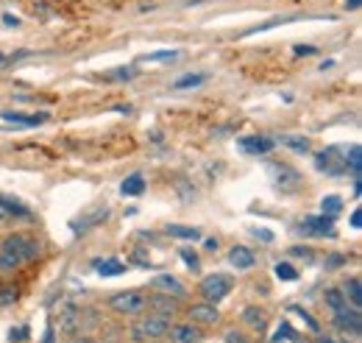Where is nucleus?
<instances>
[{
  "instance_id": "nucleus-9",
  "label": "nucleus",
  "mask_w": 362,
  "mask_h": 343,
  "mask_svg": "<svg viewBox=\"0 0 362 343\" xmlns=\"http://www.w3.org/2000/svg\"><path fill=\"white\" fill-rule=\"evenodd\" d=\"M153 287H156L159 293H164V296H173V299H184V296H187V287L181 285V279H175V276H170V274H159V276L153 279Z\"/></svg>"
},
{
  "instance_id": "nucleus-27",
  "label": "nucleus",
  "mask_w": 362,
  "mask_h": 343,
  "mask_svg": "<svg viewBox=\"0 0 362 343\" xmlns=\"http://www.w3.org/2000/svg\"><path fill=\"white\" fill-rule=\"evenodd\" d=\"M178 59V51H153L145 56V62H173Z\"/></svg>"
},
{
  "instance_id": "nucleus-22",
  "label": "nucleus",
  "mask_w": 362,
  "mask_h": 343,
  "mask_svg": "<svg viewBox=\"0 0 362 343\" xmlns=\"http://www.w3.org/2000/svg\"><path fill=\"white\" fill-rule=\"evenodd\" d=\"M243 318H245V324H251L254 329H265V310L248 307V310L243 312Z\"/></svg>"
},
{
  "instance_id": "nucleus-43",
  "label": "nucleus",
  "mask_w": 362,
  "mask_h": 343,
  "mask_svg": "<svg viewBox=\"0 0 362 343\" xmlns=\"http://www.w3.org/2000/svg\"><path fill=\"white\" fill-rule=\"evenodd\" d=\"M45 343H53V337H51V332H48V340H45Z\"/></svg>"
},
{
  "instance_id": "nucleus-5",
  "label": "nucleus",
  "mask_w": 362,
  "mask_h": 343,
  "mask_svg": "<svg viewBox=\"0 0 362 343\" xmlns=\"http://www.w3.org/2000/svg\"><path fill=\"white\" fill-rule=\"evenodd\" d=\"M170 332V315H148L145 321H139L134 326V335L139 340H148V337H162Z\"/></svg>"
},
{
  "instance_id": "nucleus-19",
  "label": "nucleus",
  "mask_w": 362,
  "mask_h": 343,
  "mask_svg": "<svg viewBox=\"0 0 362 343\" xmlns=\"http://www.w3.org/2000/svg\"><path fill=\"white\" fill-rule=\"evenodd\" d=\"M343 296H348V299H351V304L359 310V304H362V285H359V279H356V276L345 282V290H343Z\"/></svg>"
},
{
  "instance_id": "nucleus-30",
  "label": "nucleus",
  "mask_w": 362,
  "mask_h": 343,
  "mask_svg": "<svg viewBox=\"0 0 362 343\" xmlns=\"http://www.w3.org/2000/svg\"><path fill=\"white\" fill-rule=\"evenodd\" d=\"M181 260L190 265V271H198V257H196L190 249H181Z\"/></svg>"
},
{
  "instance_id": "nucleus-29",
  "label": "nucleus",
  "mask_w": 362,
  "mask_h": 343,
  "mask_svg": "<svg viewBox=\"0 0 362 343\" xmlns=\"http://www.w3.org/2000/svg\"><path fill=\"white\" fill-rule=\"evenodd\" d=\"M28 332H31L28 326H17V329L9 332V340H12V343H23V340L28 337Z\"/></svg>"
},
{
  "instance_id": "nucleus-35",
  "label": "nucleus",
  "mask_w": 362,
  "mask_h": 343,
  "mask_svg": "<svg viewBox=\"0 0 362 343\" xmlns=\"http://www.w3.org/2000/svg\"><path fill=\"white\" fill-rule=\"evenodd\" d=\"M351 226H354V229H359V226H362V212H359V210H354V212H351Z\"/></svg>"
},
{
  "instance_id": "nucleus-7",
  "label": "nucleus",
  "mask_w": 362,
  "mask_h": 343,
  "mask_svg": "<svg viewBox=\"0 0 362 343\" xmlns=\"http://www.w3.org/2000/svg\"><path fill=\"white\" fill-rule=\"evenodd\" d=\"M334 324L343 329V332H351V335H359L362 332V315L356 307H348L343 304L340 310H334Z\"/></svg>"
},
{
  "instance_id": "nucleus-15",
  "label": "nucleus",
  "mask_w": 362,
  "mask_h": 343,
  "mask_svg": "<svg viewBox=\"0 0 362 343\" xmlns=\"http://www.w3.org/2000/svg\"><path fill=\"white\" fill-rule=\"evenodd\" d=\"M0 120L15 123V126H37V123H45V120H48V115H34V117H26V115H17V112H0Z\"/></svg>"
},
{
  "instance_id": "nucleus-3",
  "label": "nucleus",
  "mask_w": 362,
  "mask_h": 343,
  "mask_svg": "<svg viewBox=\"0 0 362 343\" xmlns=\"http://www.w3.org/2000/svg\"><path fill=\"white\" fill-rule=\"evenodd\" d=\"M337 153H340L337 145L320 151L315 156V167L320 170V174H326V176H343L345 174V156H337Z\"/></svg>"
},
{
  "instance_id": "nucleus-39",
  "label": "nucleus",
  "mask_w": 362,
  "mask_h": 343,
  "mask_svg": "<svg viewBox=\"0 0 362 343\" xmlns=\"http://www.w3.org/2000/svg\"><path fill=\"white\" fill-rule=\"evenodd\" d=\"M295 254H298V257H307V260H309V257H312V254H309V251H307V249H295Z\"/></svg>"
},
{
  "instance_id": "nucleus-6",
  "label": "nucleus",
  "mask_w": 362,
  "mask_h": 343,
  "mask_svg": "<svg viewBox=\"0 0 362 343\" xmlns=\"http://www.w3.org/2000/svg\"><path fill=\"white\" fill-rule=\"evenodd\" d=\"M331 229H334V218L331 215H315V218H307V221H301V226H298V235H307V237H323V235H331Z\"/></svg>"
},
{
  "instance_id": "nucleus-4",
  "label": "nucleus",
  "mask_w": 362,
  "mask_h": 343,
  "mask_svg": "<svg viewBox=\"0 0 362 343\" xmlns=\"http://www.w3.org/2000/svg\"><path fill=\"white\" fill-rule=\"evenodd\" d=\"M109 304L117 310V312H126V315H139L145 307H148V299L142 293H134V290H126V293H117L109 299Z\"/></svg>"
},
{
  "instance_id": "nucleus-28",
  "label": "nucleus",
  "mask_w": 362,
  "mask_h": 343,
  "mask_svg": "<svg viewBox=\"0 0 362 343\" xmlns=\"http://www.w3.org/2000/svg\"><path fill=\"white\" fill-rule=\"evenodd\" d=\"M290 312H295L298 318H304V324H307L312 332H318V329H320V326H318V321H315V318H312V315H309L304 307H290Z\"/></svg>"
},
{
  "instance_id": "nucleus-13",
  "label": "nucleus",
  "mask_w": 362,
  "mask_h": 343,
  "mask_svg": "<svg viewBox=\"0 0 362 343\" xmlns=\"http://www.w3.org/2000/svg\"><path fill=\"white\" fill-rule=\"evenodd\" d=\"M170 337L175 343H196L201 335H198V329L193 324H178V326H170Z\"/></svg>"
},
{
  "instance_id": "nucleus-41",
  "label": "nucleus",
  "mask_w": 362,
  "mask_h": 343,
  "mask_svg": "<svg viewBox=\"0 0 362 343\" xmlns=\"http://www.w3.org/2000/svg\"><path fill=\"white\" fill-rule=\"evenodd\" d=\"M318 343H334V340H329V337H320V340H318Z\"/></svg>"
},
{
  "instance_id": "nucleus-37",
  "label": "nucleus",
  "mask_w": 362,
  "mask_h": 343,
  "mask_svg": "<svg viewBox=\"0 0 362 343\" xmlns=\"http://www.w3.org/2000/svg\"><path fill=\"white\" fill-rule=\"evenodd\" d=\"M345 9H359V0H345Z\"/></svg>"
},
{
  "instance_id": "nucleus-2",
  "label": "nucleus",
  "mask_w": 362,
  "mask_h": 343,
  "mask_svg": "<svg viewBox=\"0 0 362 343\" xmlns=\"http://www.w3.org/2000/svg\"><path fill=\"white\" fill-rule=\"evenodd\" d=\"M229 293H232V276H226V274H212V276H204V279H201V296H204L209 304L223 301Z\"/></svg>"
},
{
  "instance_id": "nucleus-14",
  "label": "nucleus",
  "mask_w": 362,
  "mask_h": 343,
  "mask_svg": "<svg viewBox=\"0 0 362 343\" xmlns=\"http://www.w3.org/2000/svg\"><path fill=\"white\" fill-rule=\"evenodd\" d=\"M345 170H351L354 179L362 176V148H359V145H351V148L345 151Z\"/></svg>"
},
{
  "instance_id": "nucleus-38",
  "label": "nucleus",
  "mask_w": 362,
  "mask_h": 343,
  "mask_svg": "<svg viewBox=\"0 0 362 343\" xmlns=\"http://www.w3.org/2000/svg\"><path fill=\"white\" fill-rule=\"evenodd\" d=\"M207 249H209V251H218V240H207Z\"/></svg>"
},
{
  "instance_id": "nucleus-31",
  "label": "nucleus",
  "mask_w": 362,
  "mask_h": 343,
  "mask_svg": "<svg viewBox=\"0 0 362 343\" xmlns=\"http://www.w3.org/2000/svg\"><path fill=\"white\" fill-rule=\"evenodd\" d=\"M17 299V287H0V304H9Z\"/></svg>"
},
{
  "instance_id": "nucleus-20",
  "label": "nucleus",
  "mask_w": 362,
  "mask_h": 343,
  "mask_svg": "<svg viewBox=\"0 0 362 343\" xmlns=\"http://www.w3.org/2000/svg\"><path fill=\"white\" fill-rule=\"evenodd\" d=\"M284 340H293V343H301V337H298V332L290 326V324H279V329H276V335L270 337V343H284Z\"/></svg>"
},
{
  "instance_id": "nucleus-36",
  "label": "nucleus",
  "mask_w": 362,
  "mask_h": 343,
  "mask_svg": "<svg viewBox=\"0 0 362 343\" xmlns=\"http://www.w3.org/2000/svg\"><path fill=\"white\" fill-rule=\"evenodd\" d=\"M114 76H117V78H134V76H137V70H117Z\"/></svg>"
},
{
  "instance_id": "nucleus-11",
  "label": "nucleus",
  "mask_w": 362,
  "mask_h": 343,
  "mask_svg": "<svg viewBox=\"0 0 362 343\" xmlns=\"http://www.w3.org/2000/svg\"><path fill=\"white\" fill-rule=\"evenodd\" d=\"M229 262H232L237 271H248V268H254V254H251L248 249H243V246H234V249L229 251Z\"/></svg>"
},
{
  "instance_id": "nucleus-32",
  "label": "nucleus",
  "mask_w": 362,
  "mask_h": 343,
  "mask_svg": "<svg viewBox=\"0 0 362 343\" xmlns=\"http://www.w3.org/2000/svg\"><path fill=\"white\" fill-rule=\"evenodd\" d=\"M251 235H254V237H259V240H265V243H270V240H273V232H268V229H251Z\"/></svg>"
},
{
  "instance_id": "nucleus-26",
  "label": "nucleus",
  "mask_w": 362,
  "mask_h": 343,
  "mask_svg": "<svg viewBox=\"0 0 362 343\" xmlns=\"http://www.w3.org/2000/svg\"><path fill=\"white\" fill-rule=\"evenodd\" d=\"M326 304H329L331 310H340V307L345 304V296H343V290H337V287H329V290H326Z\"/></svg>"
},
{
  "instance_id": "nucleus-16",
  "label": "nucleus",
  "mask_w": 362,
  "mask_h": 343,
  "mask_svg": "<svg viewBox=\"0 0 362 343\" xmlns=\"http://www.w3.org/2000/svg\"><path fill=\"white\" fill-rule=\"evenodd\" d=\"M142 190H145V179H142L139 174L128 176V179L120 185V193H123V196H142Z\"/></svg>"
},
{
  "instance_id": "nucleus-33",
  "label": "nucleus",
  "mask_w": 362,
  "mask_h": 343,
  "mask_svg": "<svg viewBox=\"0 0 362 343\" xmlns=\"http://www.w3.org/2000/svg\"><path fill=\"white\" fill-rule=\"evenodd\" d=\"M309 53H315L312 45H295V56H309Z\"/></svg>"
},
{
  "instance_id": "nucleus-17",
  "label": "nucleus",
  "mask_w": 362,
  "mask_h": 343,
  "mask_svg": "<svg viewBox=\"0 0 362 343\" xmlns=\"http://www.w3.org/2000/svg\"><path fill=\"white\" fill-rule=\"evenodd\" d=\"M167 235H170V237H178V240H198V237H201L198 229H193V226H178V224H170V226H167Z\"/></svg>"
},
{
  "instance_id": "nucleus-21",
  "label": "nucleus",
  "mask_w": 362,
  "mask_h": 343,
  "mask_svg": "<svg viewBox=\"0 0 362 343\" xmlns=\"http://www.w3.org/2000/svg\"><path fill=\"white\" fill-rule=\"evenodd\" d=\"M340 210H343V199H340V196H326V199L320 201V212H323V215H331V218H334Z\"/></svg>"
},
{
  "instance_id": "nucleus-8",
  "label": "nucleus",
  "mask_w": 362,
  "mask_h": 343,
  "mask_svg": "<svg viewBox=\"0 0 362 343\" xmlns=\"http://www.w3.org/2000/svg\"><path fill=\"white\" fill-rule=\"evenodd\" d=\"M273 145H276V140H270V137H265V134H254V137H243V140H237V148H240L243 153H251V156L270 153Z\"/></svg>"
},
{
  "instance_id": "nucleus-42",
  "label": "nucleus",
  "mask_w": 362,
  "mask_h": 343,
  "mask_svg": "<svg viewBox=\"0 0 362 343\" xmlns=\"http://www.w3.org/2000/svg\"><path fill=\"white\" fill-rule=\"evenodd\" d=\"M3 62H6V56H3V53H0V65H3Z\"/></svg>"
},
{
  "instance_id": "nucleus-23",
  "label": "nucleus",
  "mask_w": 362,
  "mask_h": 343,
  "mask_svg": "<svg viewBox=\"0 0 362 343\" xmlns=\"http://www.w3.org/2000/svg\"><path fill=\"white\" fill-rule=\"evenodd\" d=\"M148 307H159L162 310V315H170L173 310H175V301H170V296H153V299H148Z\"/></svg>"
},
{
  "instance_id": "nucleus-40",
  "label": "nucleus",
  "mask_w": 362,
  "mask_h": 343,
  "mask_svg": "<svg viewBox=\"0 0 362 343\" xmlns=\"http://www.w3.org/2000/svg\"><path fill=\"white\" fill-rule=\"evenodd\" d=\"M343 262V257H329V262L326 265H340Z\"/></svg>"
},
{
  "instance_id": "nucleus-24",
  "label": "nucleus",
  "mask_w": 362,
  "mask_h": 343,
  "mask_svg": "<svg viewBox=\"0 0 362 343\" xmlns=\"http://www.w3.org/2000/svg\"><path fill=\"white\" fill-rule=\"evenodd\" d=\"M276 276L282 282H295L298 279V271L290 265V262H276Z\"/></svg>"
},
{
  "instance_id": "nucleus-1",
  "label": "nucleus",
  "mask_w": 362,
  "mask_h": 343,
  "mask_svg": "<svg viewBox=\"0 0 362 343\" xmlns=\"http://www.w3.org/2000/svg\"><path fill=\"white\" fill-rule=\"evenodd\" d=\"M37 254H40V243L34 237L12 235V237L3 240V246H0V271H15L23 262L37 260Z\"/></svg>"
},
{
  "instance_id": "nucleus-25",
  "label": "nucleus",
  "mask_w": 362,
  "mask_h": 343,
  "mask_svg": "<svg viewBox=\"0 0 362 343\" xmlns=\"http://www.w3.org/2000/svg\"><path fill=\"white\" fill-rule=\"evenodd\" d=\"M282 142H284L287 148L298 151V153H307V151H309V140H307V137H284Z\"/></svg>"
},
{
  "instance_id": "nucleus-34",
  "label": "nucleus",
  "mask_w": 362,
  "mask_h": 343,
  "mask_svg": "<svg viewBox=\"0 0 362 343\" xmlns=\"http://www.w3.org/2000/svg\"><path fill=\"white\" fill-rule=\"evenodd\" d=\"M3 23H6L9 28H17V26H20V17H15V15H3Z\"/></svg>"
},
{
  "instance_id": "nucleus-18",
  "label": "nucleus",
  "mask_w": 362,
  "mask_h": 343,
  "mask_svg": "<svg viewBox=\"0 0 362 343\" xmlns=\"http://www.w3.org/2000/svg\"><path fill=\"white\" fill-rule=\"evenodd\" d=\"M207 81V76H201V73H187V76H181L175 84H173V90H196V87H201Z\"/></svg>"
},
{
  "instance_id": "nucleus-10",
  "label": "nucleus",
  "mask_w": 362,
  "mask_h": 343,
  "mask_svg": "<svg viewBox=\"0 0 362 343\" xmlns=\"http://www.w3.org/2000/svg\"><path fill=\"white\" fill-rule=\"evenodd\" d=\"M190 321L193 324H204V326H212L221 321V312L215 310V304H196L190 310Z\"/></svg>"
},
{
  "instance_id": "nucleus-12",
  "label": "nucleus",
  "mask_w": 362,
  "mask_h": 343,
  "mask_svg": "<svg viewBox=\"0 0 362 343\" xmlns=\"http://www.w3.org/2000/svg\"><path fill=\"white\" fill-rule=\"evenodd\" d=\"M92 265H95V271H98L101 276H120V274H126V262H123V260H114V257H109V260H95Z\"/></svg>"
}]
</instances>
